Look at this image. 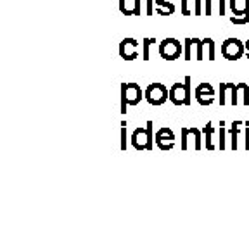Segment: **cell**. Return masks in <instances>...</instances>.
Masks as SVG:
<instances>
[{"mask_svg": "<svg viewBox=\"0 0 249 233\" xmlns=\"http://www.w3.org/2000/svg\"><path fill=\"white\" fill-rule=\"evenodd\" d=\"M170 102L177 107L180 105H191L192 102V78L185 76L183 82L173 83L170 86Z\"/></svg>", "mask_w": 249, "mask_h": 233, "instance_id": "obj_1", "label": "cell"}, {"mask_svg": "<svg viewBox=\"0 0 249 233\" xmlns=\"http://www.w3.org/2000/svg\"><path fill=\"white\" fill-rule=\"evenodd\" d=\"M144 99V92L137 83H121V105L120 113L126 114V109L132 105H139Z\"/></svg>", "mask_w": 249, "mask_h": 233, "instance_id": "obj_2", "label": "cell"}, {"mask_svg": "<svg viewBox=\"0 0 249 233\" xmlns=\"http://www.w3.org/2000/svg\"><path fill=\"white\" fill-rule=\"evenodd\" d=\"M130 142L135 150H152V144H154L152 121H147L145 126H139L130 136Z\"/></svg>", "mask_w": 249, "mask_h": 233, "instance_id": "obj_3", "label": "cell"}, {"mask_svg": "<svg viewBox=\"0 0 249 233\" xmlns=\"http://www.w3.org/2000/svg\"><path fill=\"white\" fill-rule=\"evenodd\" d=\"M180 147L182 150H189V149H196V150H201L204 147V140H202V130L189 128V126H183L180 130Z\"/></svg>", "mask_w": 249, "mask_h": 233, "instance_id": "obj_4", "label": "cell"}, {"mask_svg": "<svg viewBox=\"0 0 249 233\" xmlns=\"http://www.w3.org/2000/svg\"><path fill=\"white\" fill-rule=\"evenodd\" d=\"M144 99L151 105H163L170 100V88H166L163 83H151L144 90Z\"/></svg>", "mask_w": 249, "mask_h": 233, "instance_id": "obj_5", "label": "cell"}, {"mask_svg": "<svg viewBox=\"0 0 249 233\" xmlns=\"http://www.w3.org/2000/svg\"><path fill=\"white\" fill-rule=\"evenodd\" d=\"M160 55L164 61H177L180 55H183V43H180L177 38H164L160 43Z\"/></svg>", "mask_w": 249, "mask_h": 233, "instance_id": "obj_6", "label": "cell"}, {"mask_svg": "<svg viewBox=\"0 0 249 233\" xmlns=\"http://www.w3.org/2000/svg\"><path fill=\"white\" fill-rule=\"evenodd\" d=\"M246 54V45L239 38H227L222 43V55L227 61H239Z\"/></svg>", "mask_w": 249, "mask_h": 233, "instance_id": "obj_7", "label": "cell"}, {"mask_svg": "<svg viewBox=\"0 0 249 233\" xmlns=\"http://www.w3.org/2000/svg\"><path fill=\"white\" fill-rule=\"evenodd\" d=\"M175 142H177L175 133H173L171 128H168V126L160 128L154 133V145L163 152L171 150V149L175 147Z\"/></svg>", "mask_w": 249, "mask_h": 233, "instance_id": "obj_8", "label": "cell"}, {"mask_svg": "<svg viewBox=\"0 0 249 233\" xmlns=\"http://www.w3.org/2000/svg\"><path fill=\"white\" fill-rule=\"evenodd\" d=\"M218 104L220 105H239L237 102V85L235 83H222L218 88Z\"/></svg>", "mask_w": 249, "mask_h": 233, "instance_id": "obj_9", "label": "cell"}, {"mask_svg": "<svg viewBox=\"0 0 249 233\" xmlns=\"http://www.w3.org/2000/svg\"><path fill=\"white\" fill-rule=\"evenodd\" d=\"M194 97L196 102L202 107H206V105H211L214 102V88L213 85L210 83H199L194 90Z\"/></svg>", "mask_w": 249, "mask_h": 233, "instance_id": "obj_10", "label": "cell"}, {"mask_svg": "<svg viewBox=\"0 0 249 233\" xmlns=\"http://www.w3.org/2000/svg\"><path fill=\"white\" fill-rule=\"evenodd\" d=\"M120 57L124 61H135L139 57V42L135 38H123L120 43Z\"/></svg>", "mask_w": 249, "mask_h": 233, "instance_id": "obj_11", "label": "cell"}, {"mask_svg": "<svg viewBox=\"0 0 249 233\" xmlns=\"http://www.w3.org/2000/svg\"><path fill=\"white\" fill-rule=\"evenodd\" d=\"M118 9L123 16H140L142 12V0H120Z\"/></svg>", "mask_w": 249, "mask_h": 233, "instance_id": "obj_12", "label": "cell"}, {"mask_svg": "<svg viewBox=\"0 0 249 233\" xmlns=\"http://www.w3.org/2000/svg\"><path fill=\"white\" fill-rule=\"evenodd\" d=\"M214 7L218 11V16H225L227 0H204V14L206 16H213Z\"/></svg>", "mask_w": 249, "mask_h": 233, "instance_id": "obj_13", "label": "cell"}, {"mask_svg": "<svg viewBox=\"0 0 249 233\" xmlns=\"http://www.w3.org/2000/svg\"><path fill=\"white\" fill-rule=\"evenodd\" d=\"M244 124V121H233L232 124H230L229 128V147L232 149V150H237L239 147V133H241V126Z\"/></svg>", "mask_w": 249, "mask_h": 233, "instance_id": "obj_14", "label": "cell"}, {"mask_svg": "<svg viewBox=\"0 0 249 233\" xmlns=\"http://www.w3.org/2000/svg\"><path fill=\"white\" fill-rule=\"evenodd\" d=\"M213 133H214V128H213V123L208 121L204 126H202V140H204V149L208 150H214L216 145L213 142Z\"/></svg>", "mask_w": 249, "mask_h": 233, "instance_id": "obj_15", "label": "cell"}, {"mask_svg": "<svg viewBox=\"0 0 249 233\" xmlns=\"http://www.w3.org/2000/svg\"><path fill=\"white\" fill-rule=\"evenodd\" d=\"M175 11V0H156V14L171 16Z\"/></svg>", "mask_w": 249, "mask_h": 233, "instance_id": "obj_16", "label": "cell"}, {"mask_svg": "<svg viewBox=\"0 0 249 233\" xmlns=\"http://www.w3.org/2000/svg\"><path fill=\"white\" fill-rule=\"evenodd\" d=\"M229 9L233 16L249 14V0H229Z\"/></svg>", "mask_w": 249, "mask_h": 233, "instance_id": "obj_17", "label": "cell"}, {"mask_svg": "<svg viewBox=\"0 0 249 233\" xmlns=\"http://www.w3.org/2000/svg\"><path fill=\"white\" fill-rule=\"evenodd\" d=\"M196 50H197V36L183 40V59L185 61L196 59Z\"/></svg>", "mask_w": 249, "mask_h": 233, "instance_id": "obj_18", "label": "cell"}, {"mask_svg": "<svg viewBox=\"0 0 249 233\" xmlns=\"http://www.w3.org/2000/svg\"><path fill=\"white\" fill-rule=\"evenodd\" d=\"M237 102L242 105H249V85L237 83Z\"/></svg>", "mask_w": 249, "mask_h": 233, "instance_id": "obj_19", "label": "cell"}, {"mask_svg": "<svg viewBox=\"0 0 249 233\" xmlns=\"http://www.w3.org/2000/svg\"><path fill=\"white\" fill-rule=\"evenodd\" d=\"M202 43H204V54H208V59L210 61H214V55H216V47H214L213 38L206 36V38H202Z\"/></svg>", "mask_w": 249, "mask_h": 233, "instance_id": "obj_20", "label": "cell"}, {"mask_svg": "<svg viewBox=\"0 0 249 233\" xmlns=\"http://www.w3.org/2000/svg\"><path fill=\"white\" fill-rule=\"evenodd\" d=\"M227 128H225V121H220V130H218V149L220 150H225L229 145H227Z\"/></svg>", "mask_w": 249, "mask_h": 233, "instance_id": "obj_21", "label": "cell"}, {"mask_svg": "<svg viewBox=\"0 0 249 233\" xmlns=\"http://www.w3.org/2000/svg\"><path fill=\"white\" fill-rule=\"evenodd\" d=\"M152 43H156L154 38H144L142 40V59H144V61H149V59H151Z\"/></svg>", "mask_w": 249, "mask_h": 233, "instance_id": "obj_22", "label": "cell"}, {"mask_svg": "<svg viewBox=\"0 0 249 233\" xmlns=\"http://www.w3.org/2000/svg\"><path fill=\"white\" fill-rule=\"evenodd\" d=\"M230 23L235 24V26H244V24L249 23V14H244V16H230Z\"/></svg>", "mask_w": 249, "mask_h": 233, "instance_id": "obj_23", "label": "cell"}, {"mask_svg": "<svg viewBox=\"0 0 249 233\" xmlns=\"http://www.w3.org/2000/svg\"><path fill=\"white\" fill-rule=\"evenodd\" d=\"M128 147V135H126V121L121 123V144H120V149L121 150H126Z\"/></svg>", "mask_w": 249, "mask_h": 233, "instance_id": "obj_24", "label": "cell"}, {"mask_svg": "<svg viewBox=\"0 0 249 233\" xmlns=\"http://www.w3.org/2000/svg\"><path fill=\"white\" fill-rule=\"evenodd\" d=\"M194 9H191V0H180V14L191 16Z\"/></svg>", "mask_w": 249, "mask_h": 233, "instance_id": "obj_25", "label": "cell"}, {"mask_svg": "<svg viewBox=\"0 0 249 233\" xmlns=\"http://www.w3.org/2000/svg\"><path fill=\"white\" fill-rule=\"evenodd\" d=\"M154 11H156V0H145V12H147V16H152Z\"/></svg>", "mask_w": 249, "mask_h": 233, "instance_id": "obj_26", "label": "cell"}, {"mask_svg": "<svg viewBox=\"0 0 249 233\" xmlns=\"http://www.w3.org/2000/svg\"><path fill=\"white\" fill-rule=\"evenodd\" d=\"M192 4H194V16H201L202 14V4H204V2H202V0H194Z\"/></svg>", "mask_w": 249, "mask_h": 233, "instance_id": "obj_27", "label": "cell"}, {"mask_svg": "<svg viewBox=\"0 0 249 233\" xmlns=\"http://www.w3.org/2000/svg\"><path fill=\"white\" fill-rule=\"evenodd\" d=\"M244 126H246V142H244V149L249 150V121H244Z\"/></svg>", "mask_w": 249, "mask_h": 233, "instance_id": "obj_28", "label": "cell"}, {"mask_svg": "<svg viewBox=\"0 0 249 233\" xmlns=\"http://www.w3.org/2000/svg\"><path fill=\"white\" fill-rule=\"evenodd\" d=\"M244 45H246V57H248L249 59V38L248 40H246V42H244Z\"/></svg>", "mask_w": 249, "mask_h": 233, "instance_id": "obj_29", "label": "cell"}]
</instances>
